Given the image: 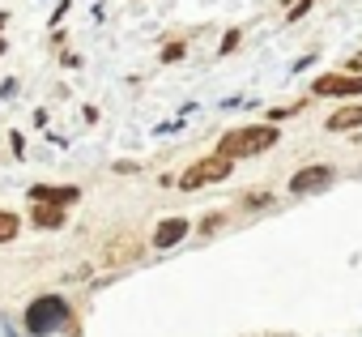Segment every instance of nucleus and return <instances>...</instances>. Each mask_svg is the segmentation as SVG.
<instances>
[{"instance_id":"ddd939ff","label":"nucleus","mask_w":362,"mask_h":337,"mask_svg":"<svg viewBox=\"0 0 362 337\" xmlns=\"http://www.w3.org/2000/svg\"><path fill=\"white\" fill-rule=\"evenodd\" d=\"M239 39H243V30H226V39H222V47H218V52H222V56H230V52L239 47Z\"/></svg>"},{"instance_id":"6e6552de","label":"nucleus","mask_w":362,"mask_h":337,"mask_svg":"<svg viewBox=\"0 0 362 337\" xmlns=\"http://www.w3.org/2000/svg\"><path fill=\"white\" fill-rule=\"evenodd\" d=\"M136 256H141V244L128 239V235H119V239H111V244L103 248V261H107V265H128V261H136Z\"/></svg>"},{"instance_id":"7ed1b4c3","label":"nucleus","mask_w":362,"mask_h":337,"mask_svg":"<svg viewBox=\"0 0 362 337\" xmlns=\"http://www.w3.org/2000/svg\"><path fill=\"white\" fill-rule=\"evenodd\" d=\"M230 176V158H222V154H214V158H201V162H192L184 176H179V188L184 193H197V188H205V184H222Z\"/></svg>"},{"instance_id":"1a4fd4ad","label":"nucleus","mask_w":362,"mask_h":337,"mask_svg":"<svg viewBox=\"0 0 362 337\" xmlns=\"http://www.w3.org/2000/svg\"><path fill=\"white\" fill-rule=\"evenodd\" d=\"M30 222H35L39 231H60V227L69 222V214L56 210V205H35V210H30Z\"/></svg>"},{"instance_id":"9d476101","label":"nucleus","mask_w":362,"mask_h":337,"mask_svg":"<svg viewBox=\"0 0 362 337\" xmlns=\"http://www.w3.org/2000/svg\"><path fill=\"white\" fill-rule=\"evenodd\" d=\"M328 128H332V132H354V128H362V107H337V111L328 115Z\"/></svg>"},{"instance_id":"f3484780","label":"nucleus","mask_w":362,"mask_h":337,"mask_svg":"<svg viewBox=\"0 0 362 337\" xmlns=\"http://www.w3.org/2000/svg\"><path fill=\"white\" fill-rule=\"evenodd\" d=\"M349 69H362V56H358V60H354V64H349Z\"/></svg>"},{"instance_id":"0eeeda50","label":"nucleus","mask_w":362,"mask_h":337,"mask_svg":"<svg viewBox=\"0 0 362 337\" xmlns=\"http://www.w3.org/2000/svg\"><path fill=\"white\" fill-rule=\"evenodd\" d=\"M188 231H192V222L188 218H162L158 222V231H153V248H175V244H184L188 239Z\"/></svg>"},{"instance_id":"423d86ee","label":"nucleus","mask_w":362,"mask_h":337,"mask_svg":"<svg viewBox=\"0 0 362 337\" xmlns=\"http://www.w3.org/2000/svg\"><path fill=\"white\" fill-rule=\"evenodd\" d=\"M30 201H35V205L69 210V205H77V201H81V193H77V184H64V188H56V184H35V188H30Z\"/></svg>"},{"instance_id":"dca6fc26","label":"nucleus","mask_w":362,"mask_h":337,"mask_svg":"<svg viewBox=\"0 0 362 337\" xmlns=\"http://www.w3.org/2000/svg\"><path fill=\"white\" fill-rule=\"evenodd\" d=\"M5 26H9V13H0V30H5Z\"/></svg>"},{"instance_id":"39448f33","label":"nucleus","mask_w":362,"mask_h":337,"mask_svg":"<svg viewBox=\"0 0 362 337\" xmlns=\"http://www.w3.org/2000/svg\"><path fill=\"white\" fill-rule=\"evenodd\" d=\"M332 166H324V162H315V166H303V171L290 180V193L294 197H307V193H324L328 184H332Z\"/></svg>"},{"instance_id":"20e7f679","label":"nucleus","mask_w":362,"mask_h":337,"mask_svg":"<svg viewBox=\"0 0 362 337\" xmlns=\"http://www.w3.org/2000/svg\"><path fill=\"white\" fill-rule=\"evenodd\" d=\"M311 94H320V98H358L362 94V73H328L311 86Z\"/></svg>"},{"instance_id":"f257e3e1","label":"nucleus","mask_w":362,"mask_h":337,"mask_svg":"<svg viewBox=\"0 0 362 337\" xmlns=\"http://www.w3.org/2000/svg\"><path fill=\"white\" fill-rule=\"evenodd\" d=\"M281 137H277V128L273 124H252V128H235V132H226L222 141H218V154L222 158H252V154H264L269 145H277Z\"/></svg>"},{"instance_id":"9b49d317","label":"nucleus","mask_w":362,"mask_h":337,"mask_svg":"<svg viewBox=\"0 0 362 337\" xmlns=\"http://www.w3.org/2000/svg\"><path fill=\"white\" fill-rule=\"evenodd\" d=\"M18 214L13 210H0V244H9V239H18Z\"/></svg>"},{"instance_id":"f8f14e48","label":"nucleus","mask_w":362,"mask_h":337,"mask_svg":"<svg viewBox=\"0 0 362 337\" xmlns=\"http://www.w3.org/2000/svg\"><path fill=\"white\" fill-rule=\"evenodd\" d=\"M184 52H188L184 43H166V47H162V64H175V60H184Z\"/></svg>"},{"instance_id":"2eb2a0df","label":"nucleus","mask_w":362,"mask_h":337,"mask_svg":"<svg viewBox=\"0 0 362 337\" xmlns=\"http://www.w3.org/2000/svg\"><path fill=\"white\" fill-rule=\"evenodd\" d=\"M218 227H222V218H205V222H201V235H209V231H218Z\"/></svg>"},{"instance_id":"f03ea898","label":"nucleus","mask_w":362,"mask_h":337,"mask_svg":"<svg viewBox=\"0 0 362 337\" xmlns=\"http://www.w3.org/2000/svg\"><path fill=\"white\" fill-rule=\"evenodd\" d=\"M69 324V303L60 299V295H39L30 307H26V329L35 333V337H47V333H56V329H64Z\"/></svg>"},{"instance_id":"4468645a","label":"nucleus","mask_w":362,"mask_h":337,"mask_svg":"<svg viewBox=\"0 0 362 337\" xmlns=\"http://www.w3.org/2000/svg\"><path fill=\"white\" fill-rule=\"evenodd\" d=\"M256 205H269V193H247L243 197V210H256Z\"/></svg>"}]
</instances>
